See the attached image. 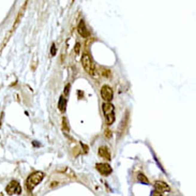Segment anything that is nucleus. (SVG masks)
<instances>
[{
  "label": "nucleus",
  "instance_id": "f257e3e1",
  "mask_svg": "<svg viewBox=\"0 0 196 196\" xmlns=\"http://www.w3.org/2000/svg\"><path fill=\"white\" fill-rule=\"evenodd\" d=\"M44 178V173L42 171H34L33 174H31L27 178V181H26V186L28 189V191H32L33 189L36 188Z\"/></svg>",
  "mask_w": 196,
  "mask_h": 196
},
{
  "label": "nucleus",
  "instance_id": "f03ea898",
  "mask_svg": "<svg viewBox=\"0 0 196 196\" xmlns=\"http://www.w3.org/2000/svg\"><path fill=\"white\" fill-rule=\"evenodd\" d=\"M103 113H104L105 121L108 125H112L115 121V106L112 103L105 102L102 105Z\"/></svg>",
  "mask_w": 196,
  "mask_h": 196
},
{
  "label": "nucleus",
  "instance_id": "7ed1b4c3",
  "mask_svg": "<svg viewBox=\"0 0 196 196\" xmlns=\"http://www.w3.org/2000/svg\"><path fill=\"white\" fill-rule=\"evenodd\" d=\"M82 63H83V66H84L85 71H86L87 73L91 74V75L92 74H94V63H93V61H92L91 57H90L88 54L83 55Z\"/></svg>",
  "mask_w": 196,
  "mask_h": 196
},
{
  "label": "nucleus",
  "instance_id": "20e7f679",
  "mask_svg": "<svg viewBox=\"0 0 196 196\" xmlns=\"http://www.w3.org/2000/svg\"><path fill=\"white\" fill-rule=\"evenodd\" d=\"M5 192L9 194V195H14V194H21L22 193V186L19 184V182L16 180L11 181L10 183L5 188Z\"/></svg>",
  "mask_w": 196,
  "mask_h": 196
},
{
  "label": "nucleus",
  "instance_id": "39448f33",
  "mask_svg": "<svg viewBox=\"0 0 196 196\" xmlns=\"http://www.w3.org/2000/svg\"><path fill=\"white\" fill-rule=\"evenodd\" d=\"M101 97L102 99L104 100L105 102L110 103V101L114 98V92H113V89L110 88V86L107 85H104V86L101 88Z\"/></svg>",
  "mask_w": 196,
  "mask_h": 196
},
{
  "label": "nucleus",
  "instance_id": "423d86ee",
  "mask_svg": "<svg viewBox=\"0 0 196 196\" xmlns=\"http://www.w3.org/2000/svg\"><path fill=\"white\" fill-rule=\"evenodd\" d=\"M95 167H97L98 171H99L102 176H108V175H110L113 171L110 165L107 163H98L97 165H95Z\"/></svg>",
  "mask_w": 196,
  "mask_h": 196
},
{
  "label": "nucleus",
  "instance_id": "0eeeda50",
  "mask_svg": "<svg viewBox=\"0 0 196 196\" xmlns=\"http://www.w3.org/2000/svg\"><path fill=\"white\" fill-rule=\"evenodd\" d=\"M154 190L159 193H165V192L171 191V188L164 181H155L154 182Z\"/></svg>",
  "mask_w": 196,
  "mask_h": 196
},
{
  "label": "nucleus",
  "instance_id": "6e6552de",
  "mask_svg": "<svg viewBox=\"0 0 196 196\" xmlns=\"http://www.w3.org/2000/svg\"><path fill=\"white\" fill-rule=\"evenodd\" d=\"M77 31H78V33L83 37V38H89L90 32H89V30L87 29L86 24H85L84 21L79 22L78 26H77Z\"/></svg>",
  "mask_w": 196,
  "mask_h": 196
},
{
  "label": "nucleus",
  "instance_id": "1a4fd4ad",
  "mask_svg": "<svg viewBox=\"0 0 196 196\" xmlns=\"http://www.w3.org/2000/svg\"><path fill=\"white\" fill-rule=\"evenodd\" d=\"M98 153H99V155L101 158L106 159V160H110V150H108V148L105 147V146L100 147Z\"/></svg>",
  "mask_w": 196,
  "mask_h": 196
},
{
  "label": "nucleus",
  "instance_id": "9d476101",
  "mask_svg": "<svg viewBox=\"0 0 196 196\" xmlns=\"http://www.w3.org/2000/svg\"><path fill=\"white\" fill-rule=\"evenodd\" d=\"M58 107H59V110H61V112H64V110H66V100L64 99L63 97H60V99H59Z\"/></svg>",
  "mask_w": 196,
  "mask_h": 196
},
{
  "label": "nucleus",
  "instance_id": "9b49d317",
  "mask_svg": "<svg viewBox=\"0 0 196 196\" xmlns=\"http://www.w3.org/2000/svg\"><path fill=\"white\" fill-rule=\"evenodd\" d=\"M137 180L144 184H149V180H148V178L146 177V175H144V174H139V175L137 176Z\"/></svg>",
  "mask_w": 196,
  "mask_h": 196
},
{
  "label": "nucleus",
  "instance_id": "f8f14e48",
  "mask_svg": "<svg viewBox=\"0 0 196 196\" xmlns=\"http://www.w3.org/2000/svg\"><path fill=\"white\" fill-rule=\"evenodd\" d=\"M62 122H63V131L68 134V133H69V125H68V120H66V118H63V119H62Z\"/></svg>",
  "mask_w": 196,
  "mask_h": 196
},
{
  "label": "nucleus",
  "instance_id": "ddd939ff",
  "mask_svg": "<svg viewBox=\"0 0 196 196\" xmlns=\"http://www.w3.org/2000/svg\"><path fill=\"white\" fill-rule=\"evenodd\" d=\"M79 49H80V44L77 42V43L75 44V47H74V51H75V54H76V55L79 54Z\"/></svg>",
  "mask_w": 196,
  "mask_h": 196
},
{
  "label": "nucleus",
  "instance_id": "4468645a",
  "mask_svg": "<svg viewBox=\"0 0 196 196\" xmlns=\"http://www.w3.org/2000/svg\"><path fill=\"white\" fill-rule=\"evenodd\" d=\"M56 51H57L56 45L53 44V45H51V56H55V55H56Z\"/></svg>",
  "mask_w": 196,
  "mask_h": 196
},
{
  "label": "nucleus",
  "instance_id": "2eb2a0df",
  "mask_svg": "<svg viewBox=\"0 0 196 196\" xmlns=\"http://www.w3.org/2000/svg\"><path fill=\"white\" fill-rule=\"evenodd\" d=\"M70 87H71V85H70V84H68V85L66 86V89H64V94H66V95H68V94H69Z\"/></svg>",
  "mask_w": 196,
  "mask_h": 196
},
{
  "label": "nucleus",
  "instance_id": "dca6fc26",
  "mask_svg": "<svg viewBox=\"0 0 196 196\" xmlns=\"http://www.w3.org/2000/svg\"><path fill=\"white\" fill-rule=\"evenodd\" d=\"M151 196H163L161 193H159V192H157L154 190V191H152V193H151Z\"/></svg>",
  "mask_w": 196,
  "mask_h": 196
},
{
  "label": "nucleus",
  "instance_id": "f3484780",
  "mask_svg": "<svg viewBox=\"0 0 196 196\" xmlns=\"http://www.w3.org/2000/svg\"><path fill=\"white\" fill-rule=\"evenodd\" d=\"M0 196H3V193H2V192H0Z\"/></svg>",
  "mask_w": 196,
  "mask_h": 196
}]
</instances>
